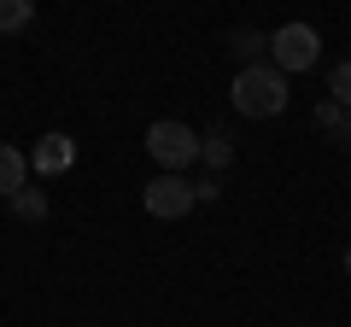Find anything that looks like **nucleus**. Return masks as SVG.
<instances>
[{
    "label": "nucleus",
    "mask_w": 351,
    "mask_h": 327,
    "mask_svg": "<svg viewBox=\"0 0 351 327\" xmlns=\"http://www.w3.org/2000/svg\"><path fill=\"white\" fill-rule=\"evenodd\" d=\"M228 100H234L240 117H281V112H287V100H293V88H287V76L263 59V64H240Z\"/></svg>",
    "instance_id": "nucleus-1"
},
{
    "label": "nucleus",
    "mask_w": 351,
    "mask_h": 327,
    "mask_svg": "<svg viewBox=\"0 0 351 327\" xmlns=\"http://www.w3.org/2000/svg\"><path fill=\"white\" fill-rule=\"evenodd\" d=\"M147 152L164 164V176H182V170L199 158V135H193L188 123H176V117H158V123L147 129Z\"/></svg>",
    "instance_id": "nucleus-2"
},
{
    "label": "nucleus",
    "mask_w": 351,
    "mask_h": 327,
    "mask_svg": "<svg viewBox=\"0 0 351 327\" xmlns=\"http://www.w3.org/2000/svg\"><path fill=\"white\" fill-rule=\"evenodd\" d=\"M316 53H322V36H316L311 24H281L276 36H269V64H276L281 76L311 70V64H316Z\"/></svg>",
    "instance_id": "nucleus-3"
},
{
    "label": "nucleus",
    "mask_w": 351,
    "mask_h": 327,
    "mask_svg": "<svg viewBox=\"0 0 351 327\" xmlns=\"http://www.w3.org/2000/svg\"><path fill=\"white\" fill-rule=\"evenodd\" d=\"M141 205H147V216H158V222H176V216H188L193 205V181L188 176H158L141 187Z\"/></svg>",
    "instance_id": "nucleus-4"
},
{
    "label": "nucleus",
    "mask_w": 351,
    "mask_h": 327,
    "mask_svg": "<svg viewBox=\"0 0 351 327\" xmlns=\"http://www.w3.org/2000/svg\"><path fill=\"white\" fill-rule=\"evenodd\" d=\"M29 164H36V176H64V170L76 164V140L64 135V129H53V135H41V140H36Z\"/></svg>",
    "instance_id": "nucleus-5"
},
{
    "label": "nucleus",
    "mask_w": 351,
    "mask_h": 327,
    "mask_svg": "<svg viewBox=\"0 0 351 327\" xmlns=\"http://www.w3.org/2000/svg\"><path fill=\"white\" fill-rule=\"evenodd\" d=\"M29 181V152L12 146V140H0V199H18Z\"/></svg>",
    "instance_id": "nucleus-6"
},
{
    "label": "nucleus",
    "mask_w": 351,
    "mask_h": 327,
    "mask_svg": "<svg viewBox=\"0 0 351 327\" xmlns=\"http://www.w3.org/2000/svg\"><path fill=\"white\" fill-rule=\"evenodd\" d=\"M316 129H322V135H334V146H351V112H346V105L322 100V105H316Z\"/></svg>",
    "instance_id": "nucleus-7"
},
{
    "label": "nucleus",
    "mask_w": 351,
    "mask_h": 327,
    "mask_svg": "<svg viewBox=\"0 0 351 327\" xmlns=\"http://www.w3.org/2000/svg\"><path fill=\"white\" fill-rule=\"evenodd\" d=\"M199 158L211 164V170H228V164H234V140H228L223 129H211V135H199Z\"/></svg>",
    "instance_id": "nucleus-8"
},
{
    "label": "nucleus",
    "mask_w": 351,
    "mask_h": 327,
    "mask_svg": "<svg viewBox=\"0 0 351 327\" xmlns=\"http://www.w3.org/2000/svg\"><path fill=\"white\" fill-rule=\"evenodd\" d=\"M12 216H18V222H47V193H41V187H24V193L12 199Z\"/></svg>",
    "instance_id": "nucleus-9"
},
{
    "label": "nucleus",
    "mask_w": 351,
    "mask_h": 327,
    "mask_svg": "<svg viewBox=\"0 0 351 327\" xmlns=\"http://www.w3.org/2000/svg\"><path fill=\"white\" fill-rule=\"evenodd\" d=\"M263 47H269V36H258V29H234L228 36V53H240L246 64H263Z\"/></svg>",
    "instance_id": "nucleus-10"
},
{
    "label": "nucleus",
    "mask_w": 351,
    "mask_h": 327,
    "mask_svg": "<svg viewBox=\"0 0 351 327\" xmlns=\"http://www.w3.org/2000/svg\"><path fill=\"white\" fill-rule=\"evenodd\" d=\"M36 24V6L29 0H0V29L12 36V29H29Z\"/></svg>",
    "instance_id": "nucleus-11"
},
{
    "label": "nucleus",
    "mask_w": 351,
    "mask_h": 327,
    "mask_svg": "<svg viewBox=\"0 0 351 327\" xmlns=\"http://www.w3.org/2000/svg\"><path fill=\"white\" fill-rule=\"evenodd\" d=\"M328 100H334V105H346V112H351V59H339L334 70H328Z\"/></svg>",
    "instance_id": "nucleus-12"
},
{
    "label": "nucleus",
    "mask_w": 351,
    "mask_h": 327,
    "mask_svg": "<svg viewBox=\"0 0 351 327\" xmlns=\"http://www.w3.org/2000/svg\"><path fill=\"white\" fill-rule=\"evenodd\" d=\"M346 275H351V246H346Z\"/></svg>",
    "instance_id": "nucleus-13"
}]
</instances>
